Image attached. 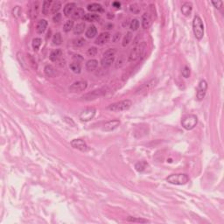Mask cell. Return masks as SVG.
I'll return each mask as SVG.
<instances>
[{
    "mask_svg": "<svg viewBox=\"0 0 224 224\" xmlns=\"http://www.w3.org/2000/svg\"><path fill=\"white\" fill-rule=\"evenodd\" d=\"M18 61L20 62V65L23 67L24 68H25V67H25V61L21 53H18Z\"/></svg>",
    "mask_w": 224,
    "mask_h": 224,
    "instance_id": "41",
    "label": "cell"
},
{
    "mask_svg": "<svg viewBox=\"0 0 224 224\" xmlns=\"http://www.w3.org/2000/svg\"><path fill=\"white\" fill-rule=\"evenodd\" d=\"M151 23H152V21H151V18L150 16L149 13H147V12L144 13L142 16V26H143V28H144V29L149 28L151 25Z\"/></svg>",
    "mask_w": 224,
    "mask_h": 224,
    "instance_id": "14",
    "label": "cell"
},
{
    "mask_svg": "<svg viewBox=\"0 0 224 224\" xmlns=\"http://www.w3.org/2000/svg\"><path fill=\"white\" fill-rule=\"evenodd\" d=\"M61 43H62V37H61L60 33H55L53 37V44L55 46H60Z\"/></svg>",
    "mask_w": 224,
    "mask_h": 224,
    "instance_id": "32",
    "label": "cell"
},
{
    "mask_svg": "<svg viewBox=\"0 0 224 224\" xmlns=\"http://www.w3.org/2000/svg\"><path fill=\"white\" fill-rule=\"evenodd\" d=\"M193 30L196 39L201 40L204 35V25L201 18L198 16L194 17L193 20Z\"/></svg>",
    "mask_w": 224,
    "mask_h": 224,
    "instance_id": "1",
    "label": "cell"
},
{
    "mask_svg": "<svg viewBox=\"0 0 224 224\" xmlns=\"http://www.w3.org/2000/svg\"><path fill=\"white\" fill-rule=\"evenodd\" d=\"M98 66V61L96 60H89L86 63V68L88 71H94Z\"/></svg>",
    "mask_w": 224,
    "mask_h": 224,
    "instance_id": "21",
    "label": "cell"
},
{
    "mask_svg": "<svg viewBox=\"0 0 224 224\" xmlns=\"http://www.w3.org/2000/svg\"><path fill=\"white\" fill-rule=\"evenodd\" d=\"M41 39H40V38H35V39H33V47L35 51H38V50H39L40 47H41Z\"/></svg>",
    "mask_w": 224,
    "mask_h": 224,
    "instance_id": "35",
    "label": "cell"
},
{
    "mask_svg": "<svg viewBox=\"0 0 224 224\" xmlns=\"http://www.w3.org/2000/svg\"><path fill=\"white\" fill-rule=\"evenodd\" d=\"M72 29H74V21L73 20H67L63 25V31L65 33H68Z\"/></svg>",
    "mask_w": 224,
    "mask_h": 224,
    "instance_id": "31",
    "label": "cell"
},
{
    "mask_svg": "<svg viewBox=\"0 0 224 224\" xmlns=\"http://www.w3.org/2000/svg\"><path fill=\"white\" fill-rule=\"evenodd\" d=\"M148 166H149V165H148L147 162H145V161H139V162H138V163L135 165V168H136V170H137L138 172L143 173V172H144V171L147 169Z\"/></svg>",
    "mask_w": 224,
    "mask_h": 224,
    "instance_id": "22",
    "label": "cell"
},
{
    "mask_svg": "<svg viewBox=\"0 0 224 224\" xmlns=\"http://www.w3.org/2000/svg\"><path fill=\"white\" fill-rule=\"evenodd\" d=\"M111 13H109L108 14V18H114V15H110Z\"/></svg>",
    "mask_w": 224,
    "mask_h": 224,
    "instance_id": "49",
    "label": "cell"
},
{
    "mask_svg": "<svg viewBox=\"0 0 224 224\" xmlns=\"http://www.w3.org/2000/svg\"><path fill=\"white\" fill-rule=\"evenodd\" d=\"M192 10H193L192 4L191 3H188V2L183 4V5L181 6V12H182L183 15L186 17L190 16V14H191L192 12Z\"/></svg>",
    "mask_w": 224,
    "mask_h": 224,
    "instance_id": "17",
    "label": "cell"
},
{
    "mask_svg": "<svg viewBox=\"0 0 224 224\" xmlns=\"http://www.w3.org/2000/svg\"><path fill=\"white\" fill-rule=\"evenodd\" d=\"M62 56V51L60 49H55L51 52L50 54V60L54 62L58 61Z\"/></svg>",
    "mask_w": 224,
    "mask_h": 224,
    "instance_id": "18",
    "label": "cell"
},
{
    "mask_svg": "<svg viewBox=\"0 0 224 224\" xmlns=\"http://www.w3.org/2000/svg\"><path fill=\"white\" fill-rule=\"evenodd\" d=\"M110 39V34L109 33H102L99 36L97 37V39L96 40V44L99 45V46H103L106 43H108Z\"/></svg>",
    "mask_w": 224,
    "mask_h": 224,
    "instance_id": "11",
    "label": "cell"
},
{
    "mask_svg": "<svg viewBox=\"0 0 224 224\" xmlns=\"http://www.w3.org/2000/svg\"><path fill=\"white\" fill-rule=\"evenodd\" d=\"M212 4H213V5H214V6L217 9H220L222 6V5H223V3H222V1H217V2H216V1H213V2H212Z\"/></svg>",
    "mask_w": 224,
    "mask_h": 224,
    "instance_id": "45",
    "label": "cell"
},
{
    "mask_svg": "<svg viewBox=\"0 0 224 224\" xmlns=\"http://www.w3.org/2000/svg\"><path fill=\"white\" fill-rule=\"evenodd\" d=\"M84 29H85V24L84 23H79L74 27V33H75V34L79 35V34H81V33H83L84 32Z\"/></svg>",
    "mask_w": 224,
    "mask_h": 224,
    "instance_id": "30",
    "label": "cell"
},
{
    "mask_svg": "<svg viewBox=\"0 0 224 224\" xmlns=\"http://www.w3.org/2000/svg\"><path fill=\"white\" fill-rule=\"evenodd\" d=\"M47 25H48V23H47V21L46 19H41V20H40V21L38 22L37 25H36V31H37V33H40V34H42V33L47 30Z\"/></svg>",
    "mask_w": 224,
    "mask_h": 224,
    "instance_id": "15",
    "label": "cell"
},
{
    "mask_svg": "<svg viewBox=\"0 0 224 224\" xmlns=\"http://www.w3.org/2000/svg\"><path fill=\"white\" fill-rule=\"evenodd\" d=\"M190 74H191V71H190V68L187 66L184 67L182 70V75L185 77V78H188L190 76Z\"/></svg>",
    "mask_w": 224,
    "mask_h": 224,
    "instance_id": "40",
    "label": "cell"
},
{
    "mask_svg": "<svg viewBox=\"0 0 224 224\" xmlns=\"http://www.w3.org/2000/svg\"><path fill=\"white\" fill-rule=\"evenodd\" d=\"M115 60V55H103V58L102 59L101 64L103 68H108L112 65Z\"/></svg>",
    "mask_w": 224,
    "mask_h": 224,
    "instance_id": "12",
    "label": "cell"
},
{
    "mask_svg": "<svg viewBox=\"0 0 224 224\" xmlns=\"http://www.w3.org/2000/svg\"><path fill=\"white\" fill-rule=\"evenodd\" d=\"M71 145L73 148L79 150L81 151L86 152L89 151V147L87 145V144L85 142L82 140V139H74L71 141Z\"/></svg>",
    "mask_w": 224,
    "mask_h": 224,
    "instance_id": "9",
    "label": "cell"
},
{
    "mask_svg": "<svg viewBox=\"0 0 224 224\" xmlns=\"http://www.w3.org/2000/svg\"><path fill=\"white\" fill-rule=\"evenodd\" d=\"M60 7H61V3L60 1L54 2L53 5H52V7H51V12L53 14H54V15L57 14V13H59V11L60 10Z\"/></svg>",
    "mask_w": 224,
    "mask_h": 224,
    "instance_id": "29",
    "label": "cell"
},
{
    "mask_svg": "<svg viewBox=\"0 0 224 224\" xmlns=\"http://www.w3.org/2000/svg\"><path fill=\"white\" fill-rule=\"evenodd\" d=\"M131 39H132V33H131V32H129V33H127V34L125 35V37L124 38V41H123V43H122V45H123V47H126L131 41Z\"/></svg>",
    "mask_w": 224,
    "mask_h": 224,
    "instance_id": "33",
    "label": "cell"
},
{
    "mask_svg": "<svg viewBox=\"0 0 224 224\" xmlns=\"http://www.w3.org/2000/svg\"><path fill=\"white\" fill-rule=\"evenodd\" d=\"M139 27V21L137 18H134L131 20V24H130V28L133 30V31H137Z\"/></svg>",
    "mask_w": 224,
    "mask_h": 224,
    "instance_id": "34",
    "label": "cell"
},
{
    "mask_svg": "<svg viewBox=\"0 0 224 224\" xmlns=\"http://www.w3.org/2000/svg\"><path fill=\"white\" fill-rule=\"evenodd\" d=\"M130 11L134 14H138V13L140 12V8L138 7V5L137 4H133L130 7Z\"/></svg>",
    "mask_w": 224,
    "mask_h": 224,
    "instance_id": "38",
    "label": "cell"
},
{
    "mask_svg": "<svg viewBox=\"0 0 224 224\" xmlns=\"http://www.w3.org/2000/svg\"><path fill=\"white\" fill-rule=\"evenodd\" d=\"M20 13H21V9H20L19 6H15L12 10V15L15 18H18L20 15Z\"/></svg>",
    "mask_w": 224,
    "mask_h": 224,
    "instance_id": "42",
    "label": "cell"
},
{
    "mask_svg": "<svg viewBox=\"0 0 224 224\" xmlns=\"http://www.w3.org/2000/svg\"><path fill=\"white\" fill-rule=\"evenodd\" d=\"M103 90H105V89H98V90H94L92 93H89L87 96H83V98H85V99L87 100L96 99L99 96H102V95H104L106 93V91H103Z\"/></svg>",
    "mask_w": 224,
    "mask_h": 224,
    "instance_id": "13",
    "label": "cell"
},
{
    "mask_svg": "<svg viewBox=\"0 0 224 224\" xmlns=\"http://www.w3.org/2000/svg\"><path fill=\"white\" fill-rule=\"evenodd\" d=\"M83 19L85 21H88V22H96V21H98L100 19V16L98 14H90V13H88V14H85V16L83 17Z\"/></svg>",
    "mask_w": 224,
    "mask_h": 224,
    "instance_id": "24",
    "label": "cell"
},
{
    "mask_svg": "<svg viewBox=\"0 0 224 224\" xmlns=\"http://www.w3.org/2000/svg\"><path fill=\"white\" fill-rule=\"evenodd\" d=\"M131 105H132V102H131V100H124V101L118 102H116V103L110 104L107 109L109 110H111V111L120 112V111H124V110L129 109Z\"/></svg>",
    "mask_w": 224,
    "mask_h": 224,
    "instance_id": "2",
    "label": "cell"
},
{
    "mask_svg": "<svg viewBox=\"0 0 224 224\" xmlns=\"http://www.w3.org/2000/svg\"><path fill=\"white\" fill-rule=\"evenodd\" d=\"M75 7H76V5H75V3H68V4H67L66 5H65V7H64V10H63L65 16L69 17L70 15L72 16L73 12L75 11Z\"/></svg>",
    "mask_w": 224,
    "mask_h": 224,
    "instance_id": "16",
    "label": "cell"
},
{
    "mask_svg": "<svg viewBox=\"0 0 224 224\" xmlns=\"http://www.w3.org/2000/svg\"><path fill=\"white\" fill-rule=\"evenodd\" d=\"M39 7H40V5H39V2H36V3H33V5L30 7L29 10V15L32 18H35L37 15H38V12H39Z\"/></svg>",
    "mask_w": 224,
    "mask_h": 224,
    "instance_id": "19",
    "label": "cell"
},
{
    "mask_svg": "<svg viewBox=\"0 0 224 224\" xmlns=\"http://www.w3.org/2000/svg\"><path fill=\"white\" fill-rule=\"evenodd\" d=\"M97 54V49H96V47H90L89 49L88 50V54L89 55V56H95L96 54Z\"/></svg>",
    "mask_w": 224,
    "mask_h": 224,
    "instance_id": "43",
    "label": "cell"
},
{
    "mask_svg": "<svg viewBox=\"0 0 224 224\" xmlns=\"http://www.w3.org/2000/svg\"><path fill=\"white\" fill-rule=\"evenodd\" d=\"M120 37H121V34L120 33H116L115 35H114V37H113V41L116 42L119 41V39H120Z\"/></svg>",
    "mask_w": 224,
    "mask_h": 224,
    "instance_id": "46",
    "label": "cell"
},
{
    "mask_svg": "<svg viewBox=\"0 0 224 224\" xmlns=\"http://www.w3.org/2000/svg\"><path fill=\"white\" fill-rule=\"evenodd\" d=\"M53 4L52 1H44L43 2V5H42V13L44 15H48L49 13V9L51 6V5Z\"/></svg>",
    "mask_w": 224,
    "mask_h": 224,
    "instance_id": "27",
    "label": "cell"
},
{
    "mask_svg": "<svg viewBox=\"0 0 224 224\" xmlns=\"http://www.w3.org/2000/svg\"><path fill=\"white\" fill-rule=\"evenodd\" d=\"M120 125V121L119 120H112V121H109L102 127V131H112L115 129H116L118 126Z\"/></svg>",
    "mask_w": 224,
    "mask_h": 224,
    "instance_id": "10",
    "label": "cell"
},
{
    "mask_svg": "<svg viewBox=\"0 0 224 224\" xmlns=\"http://www.w3.org/2000/svg\"><path fill=\"white\" fill-rule=\"evenodd\" d=\"M73 44H74V46L76 47H83V45L85 44V40L83 38H77V39H75V41H74Z\"/></svg>",
    "mask_w": 224,
    "mask_h": 224,
    "instance_id": "36",
    "label": "cell"
},
{
    "mask_svg": "<svg viewBox=\"0 0 224 224\" xmlns=\"http://www.w3.org/2000/svg\"><path fill=\"white\" fill-rule=\"evenodd\" d=\"M127 220L129 222H148L147 220H144V219H141V218H135V217H132V216H129L127 218Z\"/></svg>",
    "mask_w": 224,
    "mask_h": 224,
    "instance_id": "37",
    "label": "cell"
},
{
    "mask_svg": "<svg viewBox=\"0 0 224 224\" xmlns=\"http://www.w3.org/2000/svg\"><path fill=\"white\" fill-rule=\"evenodd\" d=\"M96 109L93 107H89L83 109L82 113L80 114V119L83 121V122H89L94 118V116L96 115Z\"/></svg>",
    "mask_w": 224,
    "mask_h": 224,
    "instance_id": "6",
    "label": "cell"
},
{
    "mask_svg": "<svg viewBox=\"0 0 224 224\" xmlns=\"http://www.w3.org/2000/svg\"><path fill=\"white\" fill-rule=\"evenodd\" d=\"M207 89H208V83L205 80H201L200 82L198 88H197V99L199 101H201L205 97V95L207 93Z\"/></svg>",
    "mask_w": 224,
    "mask_h": 224,
    "instance_id": "7",
    "label": "cell"
},
{
    "mask_svg": "<svg viewBox=\"0 0 224 224\" xmlns=\"http://www.w3.org/2000/svg\"><path fill=\"white\" fill-rule=\"evenodd\" d=\"M198 123V118L195 115H187L182 118L181 120V125L183 128L186 130H192L193 129Z\"/></svg>",
    "mask_w": 224,
    "mask_h": 224,
    "instance_id": "3",
    "label": "cell"
},
{
    "mask_svg": "<svg viewBox=\"0 0 224 224\" xmlns=\"http://www.w3.org/2000/svg\"><path fill=\"white\" fill-rule=\"evenodd\" d=\"M64 120L66 121V122L67 123V124H68V125H72L73 126L75 125V123H74V122L72 121V119H71V118H67V117H65V119H64Z\"/></svg>",
    "mask_w": 224,
    "mask_h": 224,
    "instance_id": "48",
    "label": "cell"
},
{
    "mask_svg": "<svg viewBox=\"0 0 224 224\" xmlns=\"http://www.w3.org/2000/svg\"><path fill=\"white\" fill-rule=\"evenodd\" d=\"M167 182L171 183V184H174V185H185L188 182L189 180V178L187 174H172L170 175L167 179H166Z\"/></svg>",
    "mask_w": 224,
    "mask_h": 224,
    "instance_id": "4",
    "label": "cell"
},
{
    "mask_svg": "<svg viewBox=\"0 0 224 224\" xmlns=\"http://www.w3.org/2000/svg\"><path fill=\"white\" fill-rule=\"evenodd\" d=\"M60 20H61V14H60V13L55 14V15L54 16V18H53V21H54V23H59Z\"/></svg>",
    "mask_w": 224,
    "mask_h": 224,
    "instance_id": "44",
    "label": "cell"
},
{
    "mask_svg": "<svg viewBox=\"0 0 224 224\" xmlns=\"http://www.w3.org/2000/svg\"><path fill=\"white\" fill-rule=\"evenodd\" d=\"M85 16V11L82 8L75 9V11L72 14V18L74 19H80V18H83V17Z\"/></svg>",
    "mask_w": 224,
    "mask_h": 224,
    "instance_id": "25",
    "label": "cell"
},
{
    "mask_svg": "<svg viewBox=\"0 0 224 224\" xmlns=\"http://www.w3.org/2000/svg\"><path fill=\"white\" fill-rule=\"evenodd\" d=\"M124 64H125V57H124V55H122V56H120L119 58L117 59L116 63V68L122 67L124 66Z\"/></svg>",
    "mask_w": 224,
    "mask_h": 224,
    "instance_id": "39",
    "label": "cell"
},
{
    "mask_svg": "<svg viewBox=\"0 0 224 224\" xmlns=\"http://www.w3.org/2000/svg\"><path fill=\"white\" fill-rule=\"evenodd\" d=\"M112 5H113V7H115L116 9H120V7H121V4L119 2H116V1L112 3Z\"/></svg>",
    "mask_w": 224,
    "mask_h": 224,
    "instance_id": "47",
    "label": "cell"
},
{
    "mask_svg": "<svg viewBox=\"0 0 224 224\" xmlns=\"http://www.w3.org/2000/svg\"><path fill=\"white\" fill-rule=\"evenodd\" d=\"M88 87V83L85 81H78L74 83L70 87H69V90L73 93H77V92L84 91Z\"/></svg>",
    "mask_w": 224,
    "mask_h": 224,
    "instance_id": "8",
    "label": "cell"
},
{
    "mask_svg": "<svg viewBox=\"0 0 224 224\" xmlns=\"http://www.w3.org/2000/svg\"><path fill=\"white\" fill-rule=\"evenodd\" d=\"M70 69L75 73V74H80L81 73V70H82V67H81V64L78 62V61H75L73 63L70 64Z\"/></svg>",
    "mask_w": 224,
    "mask_h": 224,
    "instance_id": "28",
    "label": "cell"
},
{
    "mask_svg": "<svg viewBox=\"0 0 224 224\" xmlns=\"http://www.w3.org/2000/svg\"><path fill=\"white\" fill-rule=\"evenodd\" d=\"M96 33H97L96 27L95 25H90L89 27V29L87 30V32H86V37L91 39V38H94L96 35Z\"/></svg>",
    "mask_w": 224,
    "mask_h": 224,
    "instance_id": "26",
    "label": "cell"
},
{
    "mask_svg": "<svg viewBox=\"0 0 224 224\" xmlns=\"http://www.w3.org/2000/svg\"><path fill=\"white\" fill-rule=\"evenodd\" d=\"M145 47H146L145 43L143 42V43H141V44L139 45V47H134V48L131 51L130 54H129L128 60H129L130 62H132V61L137 60L140 56H142V55L144 54V50H145Z\"/></svg>",
    "mask_w": 224,
    "mask_h": 224,
    "instance_id": "5",
    "label": "cell"
},
{
    "mask_svg": "<svg viewBox=\"0 0 224 224\" xmlns=\"http://www.w3.org/2000/svg\"><path fill=\"white\" fill-rule=\"evenodd\" d=\"M88 10L89 11H93V12H103L104 11V9L103 7L99 5V4H90L88 5Z\"/></svg>",
    "mask_w": 224,
    "mask_h": 224,
    "instance_id": "20",
    "label": "cell"
},
{
    "mask_svg": "<svg viewBox=\"0 0 224 224\" xmlns=\"http://www.w3.org/2000/svg\"><path fill=\"white\" fill-rule=\"evenodd\" d=\"M44 72H45L46 75L48 76V77H54V75H56V70L52 65H47L45 67Z\"/></svg>",
    "mask_w": 224,
    "mask_h": 224,
    "instance_id": "23",
    "label": "cell"
}]
</instances>
